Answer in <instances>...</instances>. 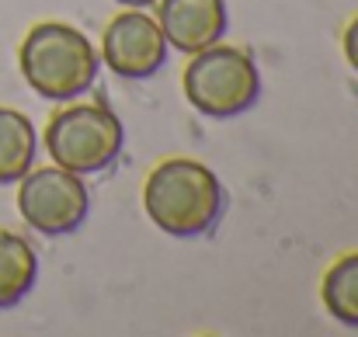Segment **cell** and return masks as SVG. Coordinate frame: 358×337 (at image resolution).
Here are the masks:
<instances>
[{
	"label": "cell",
	"mask_w": 358,
	"mask_h": 337,
	"mask_svg": "<svg viewBox=\"0 0 358 337\" xmlns=\"http://www.w3.org/2000/svg\"><path fill=\"white\" fill-rule=\"evenodd\" d=\"M143 209L150 223L167 236H209L227 213V188L213 167L192 157L160 160L143 185Z\"/></svg>",
	"instance_id": "1"
},
{
	"label": "cell",
	"mask_w": 358,
	"mask_h": 337,
	"mask_svg": "<svg viewBox=\"0 0 358 337\" xmlns=\"http://www.w3.org/2000/svg\"><path fill=\"white\" fill-rule=\"evenodd\" d=\"M17 66L24 84L56 105L84 98L101 70L98 45L73 24L63 21H38L28 28L21 49H17Z\"/></svg>",
	"instance_id": "2"
},
{
	"label": "cell",
	"mask_w": 358,
	"mask_h": 337,
	"mask_svg": "<svg viewBox=\"0 0 358 337\" xmlns=\"http://www.w3.org/2000/svg\"><path fill=\"white\" fill-rule=\"evenodd\" d=\"M125 150V125L101 101H66L45 122V153L80 178L108 171Z\"/></svg>",
	"instance_id": "3"
},
{
	"label": "cell",
	"mask_w": 358,
	"mask_h": 337,
	"mask_svg": "<svg viewBox=\"0 0 358 337\" xmlns=\"http://www.w3.org/2000/svg\"><path fill=\"white\" fill-rule=\"evenodd\" d=\"M188 105L206 118H237L261 98V70L237 45H209L192 56L181 77Z\"/></svg>",
	"instance_id": "4"
},
{
	"label": "cell",
	"mask_w": 358,
	"mask_h": 337,
	"mask_svg": "<svg viewBox=\"0 0 358 337\" xmlns=\"http://www.w3.org/2000/svg\"><path fill=\"white\" fill-rule=\"evenodd\" d=\"M17 213L42 236H70L91 213V192L66 167H31L17 181Z\"/></svg>",
	"instance_id": "5"
},
{
	"label": "cell",
	"mask_w": 358,
	"mask_h": 337,
	"mask_svg": "<svg viewBox=\"0 0 358 337\" xmlns=\"http://www.w3.org/2000/svg\"><path fill=\"white\" fill-rule=\"evenodd\" d=\"M167 38L146 7H125L105 24L101 63L125 80H146L167 63Z\"/></svg>",
	"instance_id": "6"
},
{
	"label": "cell",
	"mask_w": 358,
	"mask_h": 337,
	"mask_svg": "<svg viewBox=\"0 0 358 337\" xmlns=\"http://www.w3.org/2000/svg\"><path fill=\"white\" fill-rule=\"evenodd\" d=\"M153 7L167 45H174L185 56H195L223 42L230 28L227 0H157Z\"/></svg>",
	"instance_id": "7"
},
{
	"label": "cell",
	"mask_w": 358,
	"mask_h": 337,
	"mask_svg": "<svg viewBox=\"0 0 358 337\" xmlns=\"http://www.w3.org/2000/svg\"><path fill=\"white\" fill-rule=\"evenodd\" d=\"M38 157L35 122L17 108H0V185H17Z\"/></svg>",
	"instance_id": "8"
},
{
	"label": "cell",
	"mask_w": 358,
	"mask_h": 337,
	"mask_svg": "<svg viewBox=\"0 0 358 337\" xmlns=\"http://www.w3.org/2000/svg\"><path fill=\"white\" fill-rule=\"evenodd\" d=\"M38 282V254L35 247L10 233L0 229V310L17 306Z\"/></svg>",
	"instance_id": "9"
},
{
	"label": "cell",
	"mask_w": 358,
	"mask_h": 337,
	"mask_svg": "<svg viewBox=\"0 0 358 337\" xmlns=\"http://www.w3.org/2000/svg\"><path fill=\"white\" fill-rule=\"evenodd\" d=\"M320 299H324V310L331 313V320L358 331V250L338 257L327 268V275L320 282Z\"/></svg>",
	"instance_id": "10"
},
{
	"label": "cell",
	"mask_w": 358,
	"mask_h": 337,
	"mask_svg": "<svg viewBox=\"0 0 358 337\" xmlns=\"http://www.w3.org/2000/svg\"><path fill=\"white\" fill-rule=\"evenodd\" d=\"M341 49H345L348 66L358 73V14L348 21V28H345V35H341Z\"/></svg>",
	"instance_id": "11"
},
{
	"label": "cell",
	"mask_w": 358,
	"mask_h": 337,
	"mask_svg": "<svg viewBox=\"0 0 358 337\" xmlns=\"http://www.w3.org/2000/svg\"><path fill=\"white\" fill-rule=\"evenodd\" d=\"M115 3H122V7H153L157 0H115Z\"/></svg>",
	"instance_id": "12"
}]
</instances>
